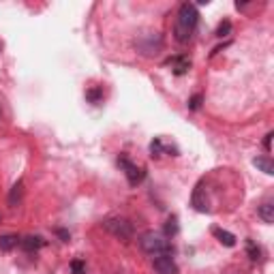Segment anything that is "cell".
Here are the masks:
<instances>
[{
    "label": "cell",
    "instance_id": "obj_23",
    "mask_svg": "<svg viewBox=\"0 0 274 274\" xmlns=\"http://www.w3.org/2000/svg\"><path fill=\"white\" fill-rule=\"evenodd\" d=\"M0 52H3V45H0Z\"/></svg>",
    "mask_w": 274,
    "mask_h": 274
},
{
    "label": "cell",
    "instance_id": "obj_12",
    "mask_svg": "<svg viewBox=\"0 0 274 274\" xmlns=\"http://www.w3.org/2000/svg\"><path fill=\"white\" fill-rule=\"evenodd\" d=\"M253 165H255L259 171H263V174H268V176L274 174V163H272V159H268V157H257V159H253Z\"/></svg>",
    "mask_w": 274,
    "mask_h": 274
},
{
    "label": "cell",
    "instance_id": "obj_21",
    "mask_svg": "<svg viewBox=\"0 0 274 274\" xmlns=\"http://www.w3.org/2000/svg\"><path fill=\"white\" fill-rule=\"evenodd\" d=\"M272 137H274V135H272V133H268V135H266V139H263V148H266L268 152L272 150Z\"/></svg>",
    "mask_w": 274,
    "mask_h": 274
},
{
    "label": "cell",
    "instance_id": "obj_6",
    "mask_svg": "<svg viewBox=\"0 0 274 274\" xmlns=\"http://www.w3.org/2000/svg\"><path fill=\"white\" fill-rule=\"evenodd\" d=\"M161 45H163V41H161L159 35H146L144 41H137V47L141 49V54H146V56L157 54L161 49Z\"/></svg>",
    "mask_w": 274,
    "mask_h": 274
},
{
    "label": "cell",
    "instance_id": "obj_24",
    "mask_svg": "<svg viewBox=\"0 0 274 274\" xmlns=\"http://www.w3.org/2000/svg\"><path fill=\"white\" fill-rule=\"evenodd\" d=\"M0 116H3V111H0Z\"/></svg>",
    "mask_w": 274,
    "mask_h": 274
},
{
    "label": "cell",
    "instance_id": "obj_17",
    "mask_svg": "<svg viewBox=\"0 0 274 274\" xmlns=\"http://www.w3.org/2000/svg\"><path fill=\"white\" fill-rule=\"evenodd\" d=\"M71 272L73 274H86V261L84 259H73L71 261Z\"/></svg>",
    "mask_w": 274,
    "mask_h": 274
},
{
    "label": "cell",
    "instance_id": "obj_22",
    "mask_svg": "<svg viewBox=\"0 0 274 274\" xmlns=\"http://www.w3.org/2000/svg\"><path fill=\"white\" fill-rule=\"evenodd\" d=\"M56 233H58V236H60V238H63L65 242H67V240L71 238V233H69V231H65V229H56Z\"/></svg>",
    "mask_w": 274,
    "mask_h": 274
},
{
    "label": "cell",
    "instance_id": "obj_19",
    "mask_svg": "<svg viewBox=\"0 0 274 274\" xmlns=\"http://www.w3.org/2000/svg\"><path fill=\"white\" fill-rule=\"evenodd\" d=\"M247 249H249V255H251V259H259L261 251H259V247H255V242H253V240H247Z\"/></svg>",
    "mask_w": 274,
    "mask_h": 274
},
{
    "label": "cell",
    "instance_id": "obj_14",
    "mask_svg": "<svg viewBox=\"0 0 274 274\" xmlns=\"http://www.w3.org/2000/svg\"><path fill=\"white\" fill-rule=\"evenodd\" d=\"M86 99H88L93 105H99L101 101H103V88H101V86L88 88V90H86Z\"/></svg>",
    "mask_w": 274,
    "mask_h": 274
},
{
    "label": "cell",
    "instance_id": "obj_2",
    "mask_svg": "<svg viewBox=\"0 0 274 274\" xmlns=\"http://www.w3.org/2000/svg\"><path fill=\"white\" fill-rule=\"evenodd\" d=\"M139 247L144 253H148V255L157 257V255H171V242L163 236V233L159 231H144L139 236Z\"/></svg>",
    "mask_w": 274,
    "mask_h": 274
},
{
    "label": "cell",
    "instance_id": "obj_5",
    "mask_svg": "<svg viewBox=\"0 0 274 274\" xmlns=\"http://www.w3.org/2000/svg\"><path fill=\"white\" fill-rule=\"evenodd\" d=\"M152 270L155 274H178V266L171 255H157L152 259Z\"/></svg>",
    "mask_w": 274,
    "mask_h": 274
},
{
    "label": "cell",
    "instance_id": "obj_10",
    "mask_svg": "<svg viewBox=\"0 0 274 274\" xmlns=\"http://www.w3.org/2000/svg\"><path fill=\"white\" fill-rule=\"evenodd\" d=\"M19 242L22 238L17 233H5V236H0V251H13L15 247H19Z\"/></svg>",
    "mask_w": 274,
    "mask_h": 274
},
{
    "label": "cell",
    "instance_id": "obj_13",
    "mask_svg": "<svg viewBox=\"0 0 274 274\" xmlns=\"http://www.w3.org/2000/svg\"><path fill=\"white\" fill-rule=\"evenodd\" d=\"M22 193H24V182L17 180V185L11 189V193H9V206H17L19 201H22Z\"/></svg>",
    "mask_w": 274,
    "mask_h": 274
},
{
    "label": "cell",
    "instance_id": "obj_16",
    "mask_svg": "<svg viewBox=\"0 0 274 274\" xmlns=\"http://www.w3.org/2000/svg\"><path fill=\"white\" fill-rule=\"evenodd\" d=\"M163 150H165V146H163V141H161L159 137H155L150 141V152H152V157H161L163 155Z\"/></svg>",
    "mask_w": 274,
    "mask_h": 274
},
{
    "label": "cell",
    "instance_id": "obj_9",
    "mask_svg": "<svg viewBox=\"0 0 274 274\" xmlns=\"http://www.w3.org/2000/svg\"><path fill=\"white\" fill-rule=\"evenodd\" d=\"M212 233H215V238L221 242V245H225V247H236V236H233V233H229V231H225V229H221V227H215L212 229Z\"/></svg>",
    "mask_w": 274,
    "mask_h": 274
},
{
    "label": "cell",
    "instance_id": "obj_4",
    "mask_svg": "<svg viewBox=\"0 0 274 274\" xmlns=\"http://www.w3.org/2000/svg\"><path fill=\"white\" fill-rule=\"evenodd\" d=\"M118 165L125 169V176H127V180H129L131 187L141 185V180L146 178V169H144V167H137L135 163H131V159H129L127 155H120V157H118Z\"/></svg>",
    "mask_w": 274,
    "mask_h": 274
},
{
    "label": "cell",
    "instance_id": "obj_20",
    "mask_svg": "<svg viewBox=\"0 0 274 274\" xmlns=\"http://www.w3.org/2000/svg\"><path fill=\"white\" fill-rule=\"evenodd\" d=\"M199 105H201V95H195V97L189 101V107L191 109H199Z\"/></svg>",
    "mask_w": 274,
    "mask_h": 274
},
{
    "label": "cell",
    "instance_id": "obj_18",
    "mask_svg": "<svg viewBox=\"0 0 274 274\" xmlns=\"http://www.w3.org/2000/svg\"><path fill=\"white\" fill-rule=\"evenodd\" d=\"M229 33H231V22H229V19H225V22H221V24H219V28H217V37L223 39V37H227Z\"/></svg>",
    "mask_w": 274,
    "mask_h": 274
},
{
    "label": "cell",
    "instance_id": "obj_3",
    "mask_svg": "<svg viewBox=\"0 0 274 274\" xmlns=\"http://www.w3.org/2000/svg\"><path fill=\"white\" fill-rule=\"evenodd\" d=\"M103 229L109 231L114 238L118 240H131L133 238V233H135V227H133V223H131L129 219L125 217H109L103 221Z\"/></svg>",
    "mask_w": 274,
    "mask_h": 274
},
{
    "label": "cell",
    "instance_id": "obj_11",
    "mask_svg": "<svg viewBox=\"0 0 274 274\" xmlns=\"http://www.w3.org/2000/svg\"><path fill=\"white\" fill-rule=\"evenodd\" d=\"M257 215H259V219L263 221V223H274V204L272 201H263V204L257 208Z\"/></svg>",
    "mask_w": 274,
    "mask_h": 274
},
{
    "label": "cell",
    "instance_id": "obj_15",
    "mask_svg": "<svg viewBox=\"0 0 274 274\" xmlns=\"http://www.w3.org/2000/svg\"><path fill=\"white\" fill-rule=\"evenodd\" d=\"M176 233H178V219L176 217H169L167 223H165V233H163V236L165 238H171V236H176Z\"/></svg>",
    "mask_w": 274,
    "mask_h": 274
},
{
    "label": "cell",
    "instance_id": "obj_1",
    "mask_svg": "<svg viewBox=\"0 0 274 274\" xmlns=\"http://www.w3.org/2000/svg\"><path fill=\"white\" fill-rule=\"evenodd\" d=\"M199 22V11L193 3H182L176 15V26H174V37L178 43H189L193 33Z\"/></svg>",
    "mask_w": 274,
    "mask_h": 274
},
{
    "label": "cell",
    "instance_id": "obj_7",
    "mask_svg": "<svg viewBox=\"0 0 274 274\" xmlns=\"http://www.w3.org/2000/svg\"><path fill=\"white\" fill-rule=\"evenodd\" d=\"M167 65H171V69H174L176 75H185L187 71L191 69V60L187 56H176V58H169Z\"/></svg>",
    "mask_w": 274,
    "mask_h": 274
},
{
    "label": "cell",
    "instance_id": "obj_8",
    "mask_svg": "<svg viewBox=\"0 0 274 274\" xmlns=\"http://www.w3.org/2000/svg\"><path fill=\"white\" fill-rule=\"evenodd\" d=\"M19 247H22L24 251H28V253H33V251L43 249L45 240L41 236H26V238H22V242H19Z\"/></svg>",
    "mask_w": 274,
    "mask_h": 274
}]
</instances>
